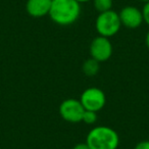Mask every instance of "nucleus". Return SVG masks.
<instances>
[{"label":"nucleus","instance_id":"1","mask_svg":"<svg viewBox=\"0 0 149 149\" xmlns=\"http://www.w3.org/2000/svg\"><path fill=\"white\" fill-rule=\"evenodd\" d=\"M81 15V3L77 0H52L49 17L59 26H70L76 23Z\"/></svg>","mask_w":149,"mask_h":149},{"label":"nucleus","instance_id":"2","mask_svg":"<svg viewBox=\"0 0 149 149\" xmlns=\"http://www.w3.org/2000/svg\"><path fill=\"white\" fill-rule=\"evenodd\" d=\"M86 143L90 149H118L120 137L118 132L110 127L97 126L89 131Z\"/></svg>","mask_w":149,"mask_h":149},{"label":"nucleus","instance_id":"3","mask_svg":"<svg viewBox=\"0 0 149 149\" xmlns=\"http://www.w3.org/2000/svg\"><path fill=\"white\" fill-rule=\"evenodd\" d=\"M118 13L111 10L98 13L95 19V29L99 36L106 38H111L118 33L122 28Z\"/></svg>","mask_w":149,"mask_h":149},{"label":"nucleus","instance_id":"4","mask_svg":"<svg viewBox=\"0 0 149 149\" xmlns=\"http://www.w3.org/2000/svg\"><path fill=\"white\" fill-rule=\"evenodd\" d=\"M80 101L85 109L98 112L105 106L106 96L100 88L89 87L81 94Z\"/></svg>","mask_w":149,"mask_h":149},{"label":"nucleus","instance_id":"5","mask_svg":"<svg viewBox=\"0 0 149 149\" xmlns=\"http://www.w3.org/2000/svg\"><path fill=\"white\" fill-rule=\"evenodd\" d=\"M85 108L82 105L80 99L68 98L63 100L59 105V114L65 122L77 124L82 122Z\"/></svg>","mask_w":149,"mask_h":149},{"label":"nucleus","instance_id":"6","mask_svg":"<svg viewBox=\"0 0 149 149\" xmlns=\"http://www.w3.org/2000/svg\"><path fill=\"white\" fill-rule=\"evenodd\" d=\"M89 52L90 57L94 58L101 63V62L107 61L111 57L113 47L109 38L98 35L92 40L89 47Z\"/></svg>","mask_w":149,"mask_h":149},{"label":"nucleus","instance_id":"7","mask_svg":"<svg viewBox=\"0 0 149 149\" xmlns=\"http://www.w3.org/2000/svg\"><path fill=\"white\" fill-rule=\"evenodd\" d=\"M118 15H120L122 26H124L127 29H138L144 23L142 10L133 5H127V6L123 7L118 13Z\"/></svg>","mask_w":149,"mask_h":149},{"label":"nucleus","instance_id":"8","mask_svg":"<svg viewBox=\"0 0 149 149\" xmlns=\"http://www.w3.org/2000/svg\"><path fill=\"white\" fill-rule=\"evenodd\" d=\"M52 0H27L26 11L32 17L39 19L49 15Z\"/></svg>","mask_w":149,"mask_h":149},{"label":"nucleus","instance_id":"9","mask_svg":"<svg viewBox=\"0 0 149 149\" xmlns=\"http://www.w3.org/2000/svg\"><path fill=\"white\" fill-rule=\"evenodd\" d=\"M100 70V62L90 57L86 59L82 64V72L87 77H95Z\"/></svg>","mask_w":149,"mask_h":149},{"label":"nucleus","instance_id":"10","mask_svg":"<svg viewBox=\"0 0 149 149\" xmlns=\"http://www.w3.org/2000/svg\"><path fill=\"white\" fill-rule=\"evenodd\" d=\"M92 2H93L94 8L98 13L111 10L113 6L112 0H92Z\"/></svg>","mask_w":149,"mask_h":149},{"label":"nucleus","instance_id":"11","mask_svg":"<svg viewBox=\"0 0 149 149\" xmlns=\"http://www.w3.org/2000/svg\"><path fill=\"white\" fill-rule=\"evenodd\" d=\"M98 120V116L96 111H92V110L85 109L83 113V118H82V122L86 125H94Z\"/></svg>","mask_w":149,"mask_h":149},{"label":"nucleus","instance_id":"12","mask_svg":"<svg viewBox=\"0 0 149 149\" xmlns=\"http://www.w3.org/2000/svg\"><path fill=\"white\" fill-rule=\"evenodd\" d=\"M141 10H142V15H143V21H144V23L146 25L149 26V1L145 3Z\"/></svg>","mask_w":149,"mask_h":149},{"label":"nucleus","instance_id":"13","mask_svg":"<svg viewBox=\"0 0 149 149\" xmlns=\"http://www.w3.org/2000/svg\"><path fill=\"white\" fill-rule=\"evenodd\" d=\"M134 149H149V140H143L137 143Z\"/></svg>","mask_w":149,"mask_h":149},{"label":"nucleus","instance_id":"14","mask_svg":"<svg viewBox=\"0 0 149 149\" xmlns=\"http://www.w3.org/2000/svg\"><path fill=\"white\" fill-rule=\"evenodd\" d=\"M72 149H90V148H89V146L87 145V143L82 142V143H78V144H76Z\"/></svg>","mask_w":149,"mask_h":149},{"label":"nucleus","instance_id":"15","mask_svg":"<svg viewBox=\"0 0 149 149\" xmlns=\"http://www.w3.org/2000/svg\"><path fill=\"white\" fill-rule=\"evenodd\" d=\"M145 44H146L147 48L149 49V30L146 33V36H145Z\"/></svg>","mask_w":149,"mask_h":149},{"label":"nucleus","instance_id":"16","mask_svg":"<svg viewBox=\"0 0 149 149\" xmlns=\"http://www.w3.org/2000/svg\"><path fill=\"white\" fill-rule=\"evenodd\" d=\"M77 1L82 4V3H86V2H89V1H92V0H77Z\"/></svg>","mask_w":149,"mask_h":149},{"label":"nucleus","instance_id":"17","mask_svg":"<svg viewBox=\"0 0 149 149\" xmlns=\"http://www.w3.org/2000/svg\"><path fill=\"white\" fill-rule=\"evenodd\" d=\"M138 1H139V2H142V3H144V4H145L146 2H148L149 0H138Z\"/></svg>","mask_w":149,"mask_h":149},{"label":"nucleus","instance_id":"18","mask_svg":"<svg viewBox=\"0 0 149 149\" xmlns=\"http://www.w3.org/2000/svg\"><path fill=\"white\" fill-rule=\"evenodd\" d=\"M0 149H1V148H0Z\"/></svg>","mask_w":149,"mask_h":149}]
</instances>
